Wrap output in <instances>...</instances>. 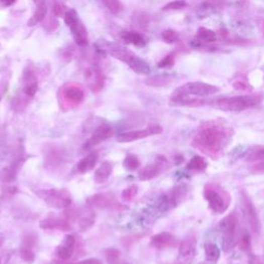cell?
<instances>
[{
    "mask_svg": "<svg viewBox=\"0 0 264 264\" xmlns=\"http://www.w3.org/2000/svg\"><path fill=\"white\" fill-rule=\"evenodd\" d=\"M75 248V236L72 234H67L63 240L59 243V246L55 250L57 258L61 261H68L74 252Z\"/></svg>",
    "mask_w": 264,
    "mask_h": 264,
    "instance_id": "44dd1931",
    "label": "cell"
},
{
    "mask_svg": "<svg viewBox=\"0 0 264 264\" xmlns=\"http://www.w3.org/2000/svg\"><path fill=\"white\" fill-rule=\"evenodd\" d=\"M204 196L208 201L210 210L216 215L225 213L230 206L231 197L229 193L217 184H207L204 188Z\"/></svg>",
    "mask_w": 264,
    "mask_h": 264,
    "instance_id": "277c9868",
    "label": "cell"
},
{
    "mask_svg": "<svg viewBox=\"0 0 264 264\" xmlns=\"http://www.w3.org/2000/svg\"><path fill=\"white\" fill-rule=\"evenodd\" d=\"M64 214L69 218V220L73 223L75 222L79 230L86 231L91 228L95 222V213L93 209L88 206V209H71L64 212Z\"/></svg>",
    "mask_w": 264,
    "mask_h": 264,
    "instance_id": "5bb4252c",
    "label": "cell"
},
{
    "mask_svg": "<svg viewBox=\"0 0 264 264\" xmlns=\"http://www.w3.org/2000/svg\"><path fill=\"white\" fill-rule=\"evenodd\" d=\"M208 167V162L206 160V158H204L202 156L196 155L194 156L187 164V170L189 171H193V172H201V171H205Z\"/></svg>",
    "mask_w": 264,
    "mask_h": 264,
    "instance_id": "83f0119b",
    "label": "cell"
},
{
    "mask_svg": "<svg viewBox=\"0 0 264 264\" xmlns=\"http://www.w3.org/2000/svg\"><path fill=\"white\" fill-rule=\"evenodd\" d=\"M108 8V10L113 14H119L123 10V5L120 0H101Z\"/></svg>",
    "mask_w": 264,
    "mask_h": 264,
    "instance_id": "e575fe53",
    "label": "cell"
},
{
    "mask_svg": "<svg viewBox=\"0 0 264 264\" xmlns=\"http://www.w3.org/2000/svg\"><path fill=\"white\" fill-rule=\"evenodd\" d=\"M239 248L246 253L251 252V237L248 233H243L239 239Z\"/></svg>",
    "mask_w": 264,
    "mask_h": 264,
    "instance_id": "f35d334b",
    "label": "cell"
},
{
    "mask_svg": "<svg viewBox=\"0 0 264 264\" xmlns=\"http://www.w3.org/2000/svg\"><path fill=\"white\" fill-rule=\"evenodd\" d=\"M36 243L35 236L32 234H27L23 238L22 246L20 248V257L22 260L28 264H32L35 261V253H34V246Z\"/></svg>",
    "mask_w": 264,
    "mask_h": 264,
    "instance_id": "603a6c76",
    "label": "cell"
},
{
    "mask_svg": "<svg viewBox=\"0 0 264 264\" xmlns=\"http://www.w3.org/2000/svg\"><path fill=\"white\" fill-rule=\"evenodd\" d=\"M38 89L37 78L32 69L26 68L22 77V96H17L13 103V108L17 112L23 111L28 105L30 98L34 97Z\"/></svg>",
    "mask_w": 264,
    "mask_h": 264,
    "instance_id": "52a82bcc",
    "label": "cell"
},
{
    "mask_svg": "<svg viewBox=\"0 0 264 264\" xmlns=\"http://www.w3.org/2000/svg\"><path fill=\"white\" fill-rule=\"evenodd\" d=\"M188 195V187L187 185L181 184L171 188L169 191L164 193L156 201L155 209L159 213H165L174 208H177L180 204L186 199Z\"/></svg>",
    "mask_w": 264,
    "mask_h": 264,
    "instance_id": "9c48e42d",
    "label": "cell"
},
{
    "mask_svg": "<svg viewBox=\"0 0 264 264\" xmlns=\"http://www.w3.org/2000/svg\"><path fill=\"white\" fill-rule=\"evenodd\" d=\"M220 89L217 86L202 83V82H192L187 83L175 89L172 94L178 95H191V96H198V97H207L218 93Z\"/></svg>",
    "mask_w": 264,
    "mask_h": 264,
    "instance_id": "7c38bea8",
    "label": "cell"
},
{
    "mask_svg": "<svg viewBox=\"0 0 264 264\" xmlns=\"http://www.w3.org/2000/svg\"><path fill=\"white\" fill-rule=\"evenodd\" d=\"M112 172H113V164L109 161L104 162L94 173V182L96 184H104V183H106L110 179Z\"/></svg>",
    "mask_w": 264,
    "mask_h": 264,
    "instance_id": "4316f807",
    "label": "cell"
},
{
    "mask_svg": "<svg viewBox=\"0 0 264 264\" xmlns=\"http://www.w3.org/2000/svg\"><path fill=\"white\" fill-rule=\"evenodd\" d=\"M107 51L109 54L117 60L122 61V62L127 64L135 73L138 74H149L151 72L150 65L147 61L141 59L133 52L128 49L119 46V45H108Z\"/></svg>",
    "mask_w": 264,
    "mask_h": 264,
    "instance_id": "7a4b0ae2",
    "label": "cell"
},
{
    "mask_svg": "<svg viewBox=\"0 0 264 264\" xmlns=\"http://www.w3.org/2000/svg\"><path fill=\"white\" fill-rule=\"evenodd\" d=\"M64 22L69 28L75 44L79 47H86L89 42L88 32L74 9H68L66 11L64 15Z\"/></svg>",
    "mask_w": 264,
    "mask_h": 264,
    "instance_id": "30bf717a",
    "label": "cell"
},
{
    "mask_svg": "<svg viewBox=\"0 0 264 264\" xmlns=\"http://www.w3.org/2000/svg\"><path fill=\"white\" fill-rule=\"evenodd\" d=\"M105 257H106L108 264H114L115 262H117L120 259L121 255L117 249L109 248V249L105 250Z\"/></svg>",
    "mask_w": 264,
    "mask_h": 264,
    "instance_id": "d590c367",
    "label": "cell"
},
{
    "mask_svg": "<svg viewBox=\"0 0 264 264\" xmlns=\"http://www.w3.org/2000/svg\"><path fill=\"white\" fill-rule=\"evenodd\" d=\"M251 170L253 173H256V174L264 173V160L256 162V164L251 167Z\"/></svg>",
    "mask_w": 264,
    "mask_h": 264,
    "instance_id": "b9f144b4",
    "label": "cell"
},
{
    "mask_svg": "<svg viewBox=\"0 0 264 264\" xmlns=\"http://www.w3.org/2000/svg\"><path fill=\"white\" fill-rule=\"evenodd\" d=\"M222 248L225 253H229L236 245L238 232V219L234 213L227 215L219 223Z\"/></svg>",
    "mask_w": 264,
    "mask_h": 264,
    "instance_id": "5b68a950",
    "label": "cell"
},
{
    "mask_svg": "<svg viewBox=\"0 0 264 264\" xmlns=\"http://www.w3.org/2000/svg\"><path fill=\"white\" fill-rule=\"evenodd\" d=\"M39 227L45 230H59L68 232L72 230V222L65 214L57 215L51 213L40 221Z\"/></svg>",
    "mask_w": 264,
    "mask_h": 264,
    "instance_id": "9a60e30c",
    "label": "cell"
},
{
    "mask_svg": "<svg viewBox=\"0 0 264 264\" xmlns=\"http://www.w3.org/2000/svg\"><path fill=\"white\" fill-rule=\"evenodd\" d=\"M17 0H0V5L5 8H10L16 4Z\"/></svg>",
    "mask_w": 264,
    "mask_h": 264,
    "instance_id": "bcb514c9",
    "label": "cell"
},
{
    "mask_svg": "<svg viewBox=\"0 0 264 264\" xmlns=\"http://www.w3.org/2000/svg\"><path fill=\"white\" fill-rule=\"evenodd\" d=\"M161 36H162V39H163L166 44H173L179 40V34L174 30H171V29L163 31Z\"/></svg>",
    "mask_w": 264,
    "mask_h": 264,
    "instance_id": "74e56055",
    "label": "cell"
},
{
    "mask_svg": "<svg viewBox=\"0 0 264 264\" xmlns=\"http://www.w3.org/2000/svg\"><path fill=\"white\" fill-rule=\"evenodd\" d=\"M85 79L88 84L89 89L94 93L100 92L105 87V83H106L105 73L97 64L91 65L86 69Z\"/></svg>",
    "mask_w": 264,
    "mask_h": 264,
    "instance_id": "d6986e66",
    "label": "cell"
},
{
    "mask_svg": "<svg viewBox=\"0 0 264 264\" xmlns=\"http://www.w3.org/2000/svg\"><path fill=\"white\" fill-rule=\"evenodd\" d=\"M247 160L250 162H259L264 160V146H257L252 148L247 153Z\"/></svg>",
    "mask_w": 264,
    "mask_h": 264,
    "instance_id": "1f68e13d",
    "label": "cell"
},
{
    "mask_svg": "<svg viewBox=\"0 0 264 264\" xmlns=\"http://www.w3.org/2000/svg\"><path fill=\"white\" fill-rule=\"evenodd\" d=\"M196 252V238L194 235H188L183 239L179 249V262L181 264H191Z\"/></svg>",
    "mask_w": 264,
    "mask_h": 264,
    "instance_id": "ffe728a7",
    "label": "cell"
},
{
    "mask_svg": "<svg viewBox=\"0 0 264 264\" xmlns=\"http://www.w3.org/2000/svg\"><path fill=\"white\" fill-rule=\"evenodd\" d=\"M205 253L207 260L213 263L218 262L221 256V251L219 247L212 241H208L205 243Z\"/></svg>",
    "mask_w": 264,
    "mask_h": 264,
    "instance_id": "f546056e",
    "label": "cell"
},
{
    "mask_svg": "<svg viewBox=\"0 0 264 264\" xmlns=\"http://www.w3.org/2000/svg\"><path fill=\"white\" fill-rule=\"evenodd\" d=\"M198 36L201 40H204V42L207 43H215L217 42V35L216 33L209 29V28H205V27H200L197 31Z\"/></svg>",
    "mask_w": 264,
    "mask_h": 264,
    "instance_id": "d6a6232c",
    "label": "cell"
},
{
    "mask_svg": "<svg viewBox=\"0 0 264 264\" xmlns=\"http://www.w3.org/2000/svg\"><path fill=\"white\" fill-rule=\"evenodd\" d=\"M0 100H2V97H0Z\"/></svg>",
    "mask_w": 264,
    "mask_h": 264,
    "instance_id": "c3c4849f",
    "label": "cell"
},
{
    "mask_svg": "<svg viewBox=\"0 0 264 264\" xmlns=\"http://www.w3.org/2000/svg\"><path fill=\"white\" fill-rule=\"evenodd\" d=\"M25 160L26 158L23 157V155H20L14 160L12 164H10L7 167H4L0 170V181L4 183L13 182L17 178L19 171L21 170L23 164L25 163Z\"/></svg>",
    "mask_w": 264,
    "mask_h": 264,
    "instance_id": "7402d4cb",
    "label": "cell"
},
{
    "mask_svg": "<svg viewBox=\"0 0 264 264\" xmlns=\"http://www.w3.org/2000/svg\"><path fill=\"white\" fill-rule=\"evenodd\" d=\"M249 264H263V262L258 255H255L252 252H250L249 253Z\"/></svg>",
    "mask_w": 264,
    "mask_h": 264,
    "instance_id": "f6af8a7d",
    "label": "cell"
},
{
    "mask_svg": "<svg viewBox=\"0 0 264 264\" xmlns=\"http://www.w3.org/2000/svg\"><path fill=\"white\" fill-rule=\"evenodd\" d=\"M233 87L237 91H249L253 89L247 82H243V80H236L233 83Z\"/></svg>",
    "mask_w": 264,
    "mask_h": 264,
    "instance_id": "60d3db41",
    "label": "cell"
},
{
    "mask_svg": "<svg viewBox=\"0 0 264 264\" xmlns=\"http://www.w3.org/2000/svg\"><path fill=\"white\" fill-rule=\"evenodd\" d=\"M162 131H163V129H162L160 125L151 124L144 129L121 133L117 136V141L118 143H131V141H135V140H139L143 138H147L149 136L160 134L162 133Z\"/></svg>",
    "mask_w": 264,
    "mask_h": 264,
    "instance_id": "2e32d148",
    "label": "cell"
},
{
    "mask_svg": "<svg viewBox=\"0 0 264 264\" xmlns=\"http://www.w3.org/2000/svg\"><path fill=\"white\" fill-rule=\"evenodd\" d=\"M97 158H98L97 154L92 152V153H89L87 156H85L83 159H80L75 166L76 172L80 174H84V173L91 171L97 163Z\"/></svg>",
    "mask_w": 264,
    "mask_h": 264,
    "instance_id": "484cf974",
    "label": "cell"
},
{
    "mask_svg": "<svg viewBox=\"0 0 264 264\" xmlns=\"http://www.w3.org/2000/svg\"><path fill=\"white\" fill-rule=\"evenodd\" d=\"M0 264H2V263H0Z\"/></svg>",
    "mask_w": 264,
    "mask_h": 264,
    "instance_id": "681fc988",
    "label": "cell"
},
{
    "mask_svg": "<svg viewBox=\"0 0 264 264\" xmlns=\"http://www.w3.org/2000/svg\"><path fill=\"white\" fill-rule=\"evenodd\" d=\"M174 60H175V54L170 53L167 56H165L163 59H162L160 62L158 63L159 68H168L173 66L174 64Z\"/></svg>",
    "mask_w": 264,
    "mask_h": 264,
    "instance_id": "ab89813d",
    "label": "cell"
},
{
    "mask_svg": "<svg viewBox=\"0 0 264 264\" xmlns=\"http://www.w3.org/2000/svg\"><path fill=\"white\" fill-rule=\"evenodd\" d=\"M63 264H103L99 259H86V260H80V261H75V262H70V263H63Z\"/></svg>",
    "mask_w": 264,
    "mask_h": 264,
    "instance_id": "7bdbcfd3",
    "label": "cell"
},
{
    "mask_svg": "<svg viewBox=\"0 0 264 264\" xmlns=\"http://www.w3.org/2000/svg\"><path fill=\"white\" fill-rule=\"evenodd\" d=\"M87 205L95 210L106 211H124L126 206L121 205L113 193H96L87 198Z\"/></svg>",
    "mask_w": 264,
    "mask_h": 264,
    "instance_id": "8fae6325",
    "label": "cell"
},
{
    "mask_svg": "<svg viewBox=\"0 0 264 264\" xmlns=\"http://www.w3.org/2000/svg\"><path fill=\"white\" fill-rule=\"evenodd\" d=\"M232 140V129L225 122L210 120L202 123L192 140V147L213 159L219 158Z\"/></svg>",
    "mask_w": 264,
    "mask_h": 264,
    "instance_id": "6da1fadb",
    "label": "cell"
},
{
    "mask_svg": "<svg viewBox=\"0 0 264 264\" xmlns=\"http://www.w3.org/2000/svg\"><path fill=\"white\" fill-rule=\"evenodd\" d=\"M123 166L128 171H134L139 168L140 166V161L136 155L129 154L125 157L123 161Z\"/></svg>",
    "mask_w": 264,
    "mask_h": 264,
    "instance_id": "4dcf8cb0",
    "label": "cell"
},
{
    "mask_svg": "<svg viewBox=\"0 0 264 264\" xmlns=\"http://www.w3.org/2000/svg\"><path fill=\"white\" fill-rule=\"evenodd\" d=\"M150 243H151V246L154 247L155 249L162 250V249L175 247L178 240L173 236V234L169 232H160L151 237Z\"/></svg>",
    "mask_w": 264,
    "mask_h": 264,
    "instance_id": "cb8c5ba5",
    "label": "cell"
},
{
    "mask_svg": "<svg viewBox=\"0 0 264 264\" xmlns=\"http://www.w3.org/2000/svg\"><path fill=\"white\" fill-rule=\"evenodd\" d=\"M36 196L46 205L56 210H64L71 206L72 197L66 189H40L35 191Z\"/></svg>",
    "mask_w": 264,
    "mask_h": 264,
    "instance_id": "ba28073f",
    "label": "cell"
},
{
    "mask_svg": "<svg viewBox=\"0 0 264 264\" xmlns=\"http://www.w3.org/2000/svg\"><path fill=\"white\" fill-rule=\"evenodd\" d=\"M36 9L32 17L28 20V26L32 27L40 22H43L47 14H48V6H47V0H33Z\"/></svg>",
    "mask_w": 264,
    "mask_h": 264,
    "instance_id": "d4e9b609",
    "label": "cell"
},
{
    "mask_svg": "<svg viewBox=\"0 0 264 264\" xmlns=\"http://www.w3.org/2000/svg\"><path fill=\"white\" fill-rule=\"evenodd\" d=\"M114 135V128L112 125L109 123H106V122H103L99 125L96 126V128L93 130L90 138L86 141L84 145L85 150H91L95 148L96 146L100 145L104 141L108 140Z\"/></svg>",
    "mask_w": 264,
    "mask_h": 264,
    "instance_id": "e0dca14e",
    "label": "cell"
},
{
    "mask_svg": "<svg viewBox=\"0 0 264 264\" xmlns=\"http://www.w3.org/2000/svg\"><path fill=\"white\" fill-rule=\"evenodd\" d=\"M85 99L84 88L77 83H66L58 91V104L60 110L69 112L76 109Z\"/></svg>",
    "mask_w": 264,
    "mask_h": 264,
    "instance_id": "3957f363",
    "label": "cell"
},
{
    "mask_svg": "<svg viewBox=\"0 0 264 264\" xmlns=\"http://www.w3.org/2000/svg\"><path fill=\"white\" fill-rule=\"evenodd\" d=\"M123 39L125 42L135 46V47H145L146 46V39L140 33L136 31H128L123 34Z\"/></svg>",
    "mask_w": 264,
    "mask_h": 264,
    "instance_id": "f1b7e54d",
    "label": "cell"
},
{
    "mask_svg": "<svg viewBox=\"0 0 264 264\" xmlns=\"http://www.w3.org/2000/svg\"><path fill=\"white\" fill-rule=\"evenodd\" d=\"M187 7V3L185 0H174V2L168 3L165 5L163 8H162V11H177V10H182L185 9Z\"/></svg>",
    "mask_w": 264,
    "mask_h": 264,
    "instance_id": "8d00e7d4",
    "label": "cell"
},
{
    "mask_svg": "<svg viewBox=\"0 0 264 264\" xmlns=\"http://www.w3.org/2000/svg\"><path fill=\"white\" fill-rule=\"evenodd\" d=\"M261 103L259 95H242L219 98L215 101V106L226 112H240L258 106Z\"/></svg>",
    "mask_w": 264,
    "mask_h": 264,
    "instance_id": "8992f818",
    "label": "cell"
},
{
    "mask_svg": "<svg viewBox=\"0 0 264 264\" xmlns=\"http://www.w3.org/2000/svg\"><path fill=\"white\" fill-rule=\"evenodd\" d=\"M241 201H242L243 216H245L247 224L249 225L252 234L258 237L261 231V223L256 208L254 207L253 202L251 201L250 197L246 193L241 194Z\"/></svg>",
    "mask_w": 264,
    "mask_h": 264,
    "instance_id": "4fadbf2b",
    "label": "cell"
},
{
    "mask_svg": "<svg viewBox=\"0 0 264 264\" xmlns=\"http://www.w3.org/2000/svg\"><path fill=\"white\" fill-rule=\"evenodd\" d=\"M67 10H68V9L65 8L63 5L57 4V5L54 7V14H55L56 16H58V17H61V16L64 17V15H65V13H66Z\"/></svg>",
    "mask_w": 264,
    "mask_h": 264,
    "instance_id": "ee69618b",
    "label": "cell"
},
{
    "mask_svg": "<svg viewBox=\"0 0 264 264\" xmlns=\"http://www.w3.org/2000/svg\"><path fill=\"white\" fill-rule=\"evenodd\" d=\"M168 168V162L163 156H158L153 163L148 164L138 172V179L141 182H147L160 175Z\"/></svg>",
    "mask_w": 264,
    "mask_h": 264,
    "instance_id": "ac0fdd59",
    "label": "cell"
},
{
    "mask_svg": "<svg viewBox=\"0 0 264 264\" xmlns=\"http://www.w3.org/2000/svg\"><path fill=\"white\" fill-rule=\"evenodd\" d=\"M138 192V187L136 185H131L129 187H127L126 189H124L121 193V198L123 201L125 202H130L134 199V197L136 196Z\"/></svg>",
    "mask_w": 264,
    "mask_h": 264,
    "instance_id": "836d02e7",
    "label": "cell"
},
{
    "mask_svg": "<svg viewBox=\"0 0 264 264\" xmlns=\"http://www.w3.org/2000/svg\"><path fill=\"white\" fill-rule=\"evenodd\" d=\"M114 264H129V263H127V262H125V261H122L121 259H119L117 262H115Z\"/></svg>",
    "mask_w": 264,
    "mask_h": 264,
    "instance_id": "7dc6e473",
    "label": "cell"
}]
</instances>
